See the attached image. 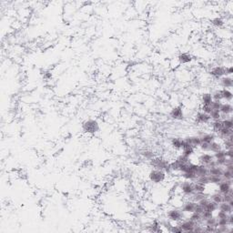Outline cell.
<instances>
[{"instance_id":"6da1fadb","label":"cell","mask_w":233,"mask_h":233,"mask_svg":"<svg viewBox=\"0 0 233 233\" xmlns=\"http://www.w3.org/2000/svg\"><path fill=\"white\" fill-rule=\"evenodd\" d=\"M169 161L162 158V157H155L152 159L149 160V165L156 169H160V170H164L167 174L170 173V167H169Z\"/></svg>"},{"instance_id":"7a4b0ae2","label":"cell","mask_w":233,"mask_h":233,"mask_svg":"<svg viewBox=\"0 0 233 233\" xmlns=\"http://www.w3.org/2000/svg\"><path fill=\"white\" fill-rule=\"evenodd\" d=\"M167 178V173L164 170L152 169L149 173V180L153 184L163 183Z\"/></svg>"},{"instance_id":"3957f363","label":"cell","mask_w":233,"mask_h":233,"mask_svg":"<svg viewBox=\"0 0 233 233\" xmlns=\"http://www.w3.org/2000/svg\"><path fill=\"white\" fill-rule=\"evenodd\" d=\"M82 130L87 134L94 135L99 131V124L96 119H87L82 123Z\"/></svg>"},{"instance_id":"277c9868","label":"cell","mask_w":233,"mask_h":233,"mask_svg":"<svg viewBox=\"0 0 233 233\" xmlns=\"http://www.w3.org/2000/svg\"><path fill=\"white\" fill-rule=\"evenodd\" d=\"M166 217L172 222H180L184 218V212L178 208H172L167 211Z\"/></svg>"},{"instance_id":"5b68a950","label":"cell","mask_w":233,"mask_h":233,"mask_svg":"<svg viewBox=\"0 0 233 233\" xmlns=\"http://www.w3.org/2000/svg\"><path fill=\"white\" fill-rule=\"evenodd\" d=\"M180 189L183 196L185 197H191L195 191H194V187H193V182L189 180H184L180 184Z\"/></svg>"},{"instance_id":"8992f818","label":"cell","mask_w":233,"mask_h":233,"mask_svg":"<svg viewBox=\"0 0 233 233\" xmlns=\"http://www.w3.org/2000/svg\"><path fill=\"white\" fill-rule=\"evenodd\" d=\"M209 74L214 78L219 80L220 78H221L222 77L225 76V67L224 66H215L212 67L209 70Z\"/></svg>"},{"instance_id":"52a82bcc","label":"cell","mask_w":233,"mask_h":233,"mask_svg":"<svg viewBox=\"0 0 233 233\" xmlns=\"http://www.w3.org/2000/svg\"><path fill=\"white\" fill-rule=\"evenodd\" d=\"M232 111H233V106L231 103H229V102L221 103L220 107V112L221 114V119L230 117L232 114Z\"/></svg>"},{"instance_id":"ba28073f","label":"cell","mask_w":233,"mask_h":233,"mask_svg":"<svg viewBox=\"0 0 233 233\" xmlns=\"http://www.w3.org/2000/svg\"><path fill=\"white\" fill-rule=\"evenodd\" d=\"M218 189L219 192L221 194H228L229 192H232V180H221L218 184Z\"/></svg>"},{"instance_id":"9c48e42d","label":"cell","mask_w":233,"mask_h":233,"mask_svg":"<svg viewBox=\"0 0 233 233\" xmlns=\"http://www.w3.org/2000/svg\"><path fill=\"white\" fill-rule=\"evenodd\" d=\"M169 116L171 118L175 120H183L184 119V111L181 106L174 107L169 112Z\"/></svg>"},{"instance_id":"30bf717a","label":"cell","mask_w":233,"mask_h":233,"mask_svg":"<svg viewBox=\"0 0 233 233\" xmlns=\"http://www.w3.org/2000/svg\"><path fill=\"white\" fill-rule=\"evenodd\" d=\"M180 227L181 228V229L183 230V232H193V229L196 226V222L192 221L191 220L188 219L185 220H181L180 222H178Z\"/></svg>"},{"instance_id":"8fae6325","label":"cell","mask_w":233,"mask_h":233,"mask_svg":"<svg viewBox=\"0 0 233 233\" xmlns=\"http://www.w3.org/2000/svg\"><path fill=\"white\" fill-rule=\"evenodd\" d=\"M210 117L209 114L200 111L195 116V123L197 124H209L210 122Z\"/></svg>"},{"instance_id":"7c38bea8","label":"cell","mask_w":233,"mask_h":233,"mask_svg":"<svg viewBox=\"0 0 233 233\" xmlns=\"http://www.w3.org/2000/svg\"><path fill=\"white\" fill-rule=\"evenodd\" d=\"M197 202L193 201V200H187L185 202L182 203L180 209L184 212V213H192L195 211V208H196Z\"/></svg>"},{"instance_id":"4fadbf2b","label":"cell","mask_w":233,"mask_h":233,"mask_svg":"<svg viewBox=\"0 0 233 233\" xmlns=\"http://www.w3.org/2000/svg\"><path fill=\"white\" fill-rule=\"evenodd\" d=\"M185 142L188 145L192 146L193 148H199L200 145L201 144V140L200 136H189V137H186L184 138Z\"/></svg>"},{"instance_id":"5bb4252c","label":"cell","mask_w":233,"mask_h":233,"mask_svg":"<svg viewBox=\"0 0 233 233\" xmlns=\"http://www.w3.org/2000/svg\"><path fill=\"white\" fill-rule=\"evenodd\" d=\"M214 159V157L212 154H209L208 152H203L201 153L199 158H198V160H199V163L200 165H204V166H207L209 162H211V161Z\"/></svg>"},{"instance_id":"9a60e30c","label":"cell","mask_w":233,"mask_h":233,"mask_svg":"<svg viewBox=\"0 0 233 233\" xmlns=\"http://www.w3.org/2000/svg\"><path fill=\"white\" fill-rule=\"evenodd\" d=\"M170 144H171L173 149H175L177 150H180V149H183L185 141H184V138H178V137H173L170 139Z\"/></svg>"},{"instance_id":"2e32d148","label":"cell","mask_w":233,"mask_h":233,"mask_svg":"<svg viewBox=\"0 0 233 233\" xmlns=\"http://www.w3.org/2000/svg\"><path fill=\"white\" fill-rule=\"evenodd\" d=\"M219 80H220V85L223 88L230 89L233 87V78L231 76H224L221 78H220Z\"/></svg>"},{"instance_id":"e0dca14e","label":"cell","mask_w":233,"mask_h":233,"mask_svg":"<svg viewBox=\"0 0 233 233\" xmlns=\"http://www.w3.org/2000/svg\"><path fill=\"white\" fill-rule=\"evenodd\" d=\"M178 60L180 62V64H189L193 60V58L189 53L183 52L178 56Z\"/></svg>"},{"instance_id":"ac0fdd59","label":"cell","mask_w":233,"mask_h":233,"mask_svg":"<svg viewBox=\"0 0 233 233\" xmlns=\"http://www.w3.org/2000/svg\"><path fill=\"white\" fill-rule=\"evenodd\" d=\"M201 142H205V143H211L213 141L216 140L217 136L215 133H203L201 136H200Z\"/></svg>"},{"instance_id":"d6986e66","label":"cell","mask_w":233,"mask_h":233,"mask_svg":"<svg viewBox=\"0 0 233 233\" xmlns=\"http://www.w3.org/2000/svg\"><path fill=\"white\" fill-rule=\"evenodd\" d=\"M213 101L212 98V95L209 92H205L201 95L200 98V102L202 104V106H209L211 104V102Z\"/></svg>"},{"instance_id":"ffe728a7","label":"cell","mask_w":233,"mask_h":233,"mask_svg":"<svg viewBox=\"0 0 233 233\" xmlns=\"http://www.w3.org/2000/svg\"><path fill=\"white\" fill-rule=\"evenodd\" d=\"M221 96H222V100H225L226 102H231L233 98V93L231 92L230 89L228 88H222L221 89Z\"/></svg>"},{"instance_id":"44dd1931","label":"cell","mask_w":233,"mask_h":233,"mask_svg":"<svg viewBox=\"0 0 233 233\" xmlns=\"http://www.w3.org/2000/svg\"><path fill=\"white\" fill-rule=\"evenodd\" d=\"M217 137H219L220 139H226L228 138L229 137L232 136V129H226V128H222L216 135Z\"/></svg>"},{"instance_id":"7402d4cb","label":"cell","mask_w":233,"mask_h":233,"mask_svg":"<svg viewBox=\"0 0 233 233\" xmlns=\"http://www.w3.org/2000/svg\"><path fill=\"white\" fill-rule=\"evenodd\" d=\"M184 141H185V140H184ZM194 153H195V148H193V147L190 146V145H188L187 143L185 142L184 147H183V149H182V153H181V154H183L184 156H186V157H188V158H190L191 156L194 155Z\"/></svg>"},{"instance_id":"603a6c76","label":"cell","mask_w":233,"mask_h":233,"mask_svg":"<svg viewBox=\"0 0 233 233\" xmlns=\"http://www.w3.org/2000/svg\"><path fill=\"white\" fill-rule=\"evenodd\" d=\"M210 126H211V129L213 130V133L217 134L222 128V121L221 119H219V120H212V122L210 123Z\"/></svg>"},{"instance_id":"cb8c5ba5","label":"cell","mask_w":233,"mask_h":233,"mask_svg":"<svg viewBox=\"0 0 233 233\" xmlns=\"http://www.w3.org/2000/svg\"><path fill=\"white\" fill-rule=\"evenodd\" d=\"M218 210H221L227 214H230L233 212V207H231L229 203L227 202H221L218 206Z\"/></svg>"},{"instance_id":"d4e9b609","label":"cell","mask_w":233,"mask_h":233,"mask_svg":"<svg viewBox=\"0 0 233 233\" xmlns=\"http://www.w3.org/2000/svg\"><path fill=\"white\" fill-rule=\"evenodd\" d=\"M222 198H223V195L220 192H219V191L214 192L213 194H211L209 197V200H211V201H213L215 203H217V204H220V203L222 202Z\"/></svg>"},{"instance_id":"484cf974","label":"cell","mask_w":233,"mask_h":233,"mask_svg":"<svg viewBox=\"0 0 233 233\" xmlns=\"http://www.w3.org/2000/svg\"><path fill=\"white\" fill-rule=\"evenodd\" d=\"M222 172H223V168L220 167V166H215V167L209 168V175L221 177Z\"/></svg>"},{"instance_id":"4316f807","label":"cell","mask_w":233,"mask_h":233,"mask_svg":"<svg viewBox=\"0 0 233 233\" xmlns=\"http://www.w3.org/2000/svg\"><path fill=\"white\" fill-rule=\"evenodd\" d=\"M222 149V144L220 142H216V141H213L211 143H209V152H217L219 150Z\"/></svg>"},{"instance_id":"83f0119b","label":"cell","mask_w":233,"mask_h":233,"mask_svg":"<svg viewBox=\"0 0 233 233\" xmlns=\"http://www.w3.org/2000/svg\"><path fill=\"white\" fill-rule=\"evenodd\" d=\"M196 175L198 176V178L202 177V176H207V175H209V169L207 168V166L199 164V168L197 169Z\"/></svg>"},{"instance_id":"f1b7e54d","label":"cell","mask_w":233,"mask_h":233,"mask_svg":"<svg viewBox=\"0 0 233 233\" xmlns=\"http://www.w3.org/2000/svg\"><path fill=\"white\" fill-rule=\"evenodd\" d=\"M181 177L184 178L185 180H189V181H196L198 177L197 175L193 172H185V173H181Z\"/></svg>"},{"instance_id":"f546056e","label":"cell","mask_w":233,"mask_h":233,"mask_svg":"<svg viewBox=\"0 0 233 233\" xmlns=\"http://www.w3.org/2000/svg\"><path fill=\"white\" fill-rule=\"evenodd\" d=\"M211 24H212L213 27H217V28H222L225 26V22L221 17H216V18L212 19Z\"/></svg>"},{"instance_id":"4dcf8cb0","label":"cell","mask_w":233,"mask_h":233,"mask_svg":"<svg viewBox=\"0 0 233 233\" xmlns=\"http://www.w3.org/2000/svg\"><path fill=\"white\" fill-rule=\"evenodd\" d=\"M193 187H194V191L197 193H204L206 190V185H203L200 182H193Z\"/></svg>"},{"instance_id":"1f68e13d","label":"cell","mask_w":233,"mask_h":233,"mask_svg":"<svg viewBox=\"0 0 233 233\" xmlns=\"http://www.w3.org/2000/svg\"><path fill=\"white\" fill-rule=\"evenodd\" d=\"M189 220H191L192 221L196 222V223H201L202 222V219H201V214L197 213V212H192L190 213V216L189 218Z\"/></svg>"},{"instance_id":"d6a6232c","label":"cell","mask_w":233,"mask_h":233,"mask_svg":"<svg viewBox=\"0 0 233 233\" xmlns=\"http://www.w3.org/2000/svg\"><path fill=\"white\" fill-rule=\"evenodd\" d=\"M221 121H222V126H223V128L232 129V127H233V121H232L231 117H229V118H223V119H221Z\"/></svg>"},{"instance_id":"836d02e7","label":"cell","mask_w":233,"mask_h":233,"mask_svg":"<svg viewBox=\"0 0 233 233\" xmlns=\"http://www.w3.org/2000/svg\"><path fill=\"white\" fill-rule=\"evenodd\" d=\"M218 206H219V204H217V203H215V202L209 200V202L207 204V206L205 207L204 209H206V210H208V211H210V212L214 213L215 211H217V210H218Z\"/></svg>"},{"instance_id":"e575fe53","label":"cell","mask_w":233,"mask_h":233,"mask_svg":"<svg viewBox=\"0 0 233 233\" xmlns=\"http://www.w3.org/2000/svg\"><path fill=\"white\" fill-rule=\"evenodd\" d=\"M141 156L146 158V159H152L153 158H155V153L152 151V150H149V149H146V150H143L141 151Z\"/></svg>"},{"instance_id":"d590c367","label":"cell","mask_w":233,"mask_h":233,"mask_svg":"<svg viewBox=\"0 0 233 233\" xmlns=\"http://www.w3.org/2000/svg\"><path fill=\"white\" fill-rule=\"evenodd\" d=\"M206 197H207V195H206L205 193H197V192H195V193L191 196V200H193V201H195V202L198 203L200 200L206 198Z\"/></svg>"},{"instance_id":"8d00e7d4","label":"cell","mask_w":233,"mask_h":233,"mask_svg":"<svg viewBox=\"0 0 233 233\" xmlns=\"http://www.w3.org/2000/svg\"><path fill=\"white\" fill-rule=\"evenodd\" d=\"M232 177H233V171L228 170L226 169H223V172L221 175V178L223 180H232Z\"/></svg>"},{"instance_id":"74e56055","label":"cell","mask_w":233,"mask_h":233,"mask_svg":"<svg viewBox=\"0 0 233 233\" xmlns=\"http://www.w3.org/2000/svg\"><path fill=\"white\" fill-rule=\"evenodd\" d=\"M221 180H222V178H221V177L209 175V184H216V185H218Z\"/></svg>"},{"instance_id":"f35d334b","label":"cell","mask_w":233,"mask_h":233,"mask_svg":"<svg viewBox=\"0 0 233 233\" xmlns=\"http://www.w3.org/2000/svg\"><path fill=\"white\" fill-rule=\"evenodd\" d=\"M209 117H210L211 120L221 119V114H220V110H216V109H212V111L209 113Z\"/></svg>"},{"instance_id":"ab89813d","label":"cell","mask_w":233,"mask_h":233,"mask_svg":"<svg viewBox=\"0 0 233 233\" xmlns=\"http://www.w3.org/2000/svg\"><path fill=\"white\" fill-rule=\"evenodd\" d=\"M223 146H224V149L227 150V149H232V136L229 137L228 138L224 139L223 141Z\"/></svg>"},{"instance_id":"60d3db41","label":"cell","mask_w":233,"mask_h":233,"mask_svg":"<svg viewBox=\"0 0 233 233\" xmlns=\"http://www.w3.org/2000/svg\"><path fill=\"white\" fill-rule=\"evenodd\" d=\"M213 100L217 101H221L222 100V96H221V89H216L215 91L211 93Z\"/></svg>"},{"instance_id":"b9f144b4","label":"cell","mask_w":233,"mask_h":233,"mask_svg":"<svg viewBox=\"0 0 233 233\" xmlns=\"http://www.w3.org/2000/svg\"><path fill=\"white\" fill-rule=\"evenodd\" d=\"M205 225L207 226H213V227H218V222H217V218L212 216L211 218H209L205 221Z\"/></svg>"},{"instance_id":"7bdbcfd3","label":"cell","mask_w":233,"mask_h":233,"mask_svg":"<svg viewBox=\"0 0 233 233\" xmlns=\"http://www.w3.org/2000/svg\"><path fill=\"white\" fill-rule=\"evenodd\" d=\"M232 226H218L216 229V232L218 233H226V232H230L232 228Z\"/></svg>"},{"instance_id":"ee69618b","label":"cell","mask_w":233,"mask_h":233,"mask_svg":"<svg viewBox=\"0 0 233 233\" xmlns=\"http://www.w3.org/2000/svg\"><path fill=\"white\" fill-rule=\"evenodd\" d=\"M176 160H177V161H178V163H180V164H184V163H188V162H190V159H189V158H188V157L184 156L183 154H180V155H178V156L177 157Z\"/></svg>"},{"instance_id":"f6af8a7d","label":"cell","mask_w":233,"mask_h":233,"mask_svg":"<svg viewBox=\"0 0 233 233\" xmlns=\"http://www.w3.org/2000/svg\"><path fill=\"white\" fill-rule=\"evenodd\" d=\"M150 228H151V229H150L151 231H154V232H160L161 231V225L158 220H154L152 222V224L150 225Z\"/></svg>"},{"instance_id":"bcb514c9","label":"cell","mask_w":233,"mask_h":233,"mask_svg":"<svg viewBox=\"0 0 233 233\" xmlns=\"http://www.w3.org/2000/svg\"><path fill=\"white\" fill-rule=\"evenodd\" d=\"M196 181H197V182H200V183H201V184L207 186L208 184H209V175H207V176H202V177H199L198 178H197Z\"/></svg>"},{"instance_id":"7dc6e473","label":"cell","mask_w":233,"mask_h":233,"mask_svg":"<svg viewBox=\"0 0 233 233\" xmlns=\"http://www.w3.org/2000/svg\"><path fill=\"white\" fill-rule=\"evenodd\" d=\"M213 216V213L210 211H208L206 209L203 210V212L201 213V219H202V222H204L206 220H208L209 218H211Z\"/></svg>"},{"instance_id":"c3c4849f","label":"cell","mask_w":233,"mask_h":233,"mask_svg":"<svg viewBox=\"0 0 233 233\" xmlns=\"http://www.w3.org/2000/svg\"><path fill=\"white\" fill-rule=\"evenodd\" d=\"M213 157H214V159H218V158H226L225 156V149H222L217 152H215L213 154Z\"/></svg>"},{"instance_id":"681fc988","label":"cell","mask_w":233,"mask_h":233,"mask_svg":"<svg viewBox=\"0 0 233 233\" xmlns=\"http://www.w3.org/2000/svg\"><path fill=\"white\" fill-rule=\"evenodd\" d=\"M221 101H217V100H213L210 104V107L212 109H216V110H220V107L221 105Z\"/></svg>"},{"instance_id":"f907efd6","label":"cell","mask_w":233,"mask_h":233,"mask_svg":"<svg viewBox=\"0 0 233 233\" xmlns=\"http://www.w3.org/2000/svg\"><path fill=\"white\" fill-rule=\"evenodd\" d=\"M227 160H228V158H222L215 159L217 166H220V167H224L227 163Z\"/></svg>"},{"instance_id":"816d5d0a","label":"cell","mask_w":233,"mask_h":233,"mask_svg":"<svg viewBox=\"0 0 233 233\" xmlns=\"http://www.w3.org/2000/svg\"><path fill=\"white\" fill-rule=\"evenodd\" d=\"M169 232H172V233H182L183 230L181 229V228L180 227V225H176V226H171L170 229H169Z\"/></svg>"},{"instance_id":"f5cc1de1","label":"cell","mask_w":233,"mask_h":233,"mask_svg":"<svg viewBox=\"0 0 233 233\" xmlns=\"http://www.w3.org/2000/svg\"><path fill=\"white\" fill-rule=\"evenodd\" d=\"M200 149V150L202 152H209V143H205V142H201V144L199 147Z\"/></svg>"},{"instance_id":"db71d44e","label":"cell","mask_w":233,"mask_h":233,"mask_svg":"<svg viewBox=\"0 0 233 233\" xmlns=\"http://www.w3.org/2000/svg\"><path fill=\"white\" fill-rule=\"evenodd\" d=\"M160 225H161V227L166 228V229H168V231H169V229H170V228H171V226H172V224L170 223V220H169L168 219H167L166 220H164V221L161 222Z\"/></svg>"},{"instance_id":"11a10c76","label":"cell","mask_w":233,"mask_h":233,"mask_svg":"<svg viewBox=\"0 0 233 233\" xmlns=\"http://www.w3.org/2000/svg\"><path fill=\"white\" fill-rule=\"evenodd\" d=\"M217 222H218V226H228V225H229L227 218L217 219Z\"/></svg>"},{"instance_id":"9f6ffc18","label":"cell","mask_w":233,"mask_h":233,"mask_svg":"<svg viewBox=\"0 0 233 233\" xmlns=\"http://www.w3.org/2000/svg\"><path fill=\"white\" fill-rule=\"evenodd\" d=\"M193 232H204V226L200 225V223H197L193 229Z\"/></svg>"},{"instance_id":"6f0895ef","label":"cell","mask_w":233,"mask_h":233,"mask_svg":"<svg viewBox=\"0 0 233 233\" xmlns=\"http://www.w3.org/2000/svg\"><path fill=\"white\" fill-rule=\"evenodd\" d=\"M233 74V67L228 66L225 67V76H232Z\"/></svg>"},{"instance_id":"680465c9","label":"cell","mask_w":233,"mask_h":233,"mask_svg":"<svg viewBox=\"0 0 233 233\" xmlns=\"http://www.w3.org/2000/svg\"><path fill=\"white\" fill-rule=\"evenodd\" d=\"M216 229H217V227H213V226H207V225H205V227H204V232H209V233H211V232H216Z\"/></svg>"},{"instance_id":"91938a15","label":"cell","mask_w":233,"mask_h":233,"mask_svg":"<svg viewBox=\"0 0 233 233\" xmlns=\"http://www.w3.org/2000/svg\"><path fill=\"white\" fill-rule=\"evenodd\" d=\"M209 202V199L208 198V197H206V198H204V199H202V200H200L199 202H198V204H200L201 207H203L204 209H205V207L207 206V204Z\"/></svg>"},{"instance_id":"94428289","label":"cell","mask_w":233,"mask_h":233,"mask_svg":"<svg viewBox=\"0 0 233 233\" xmlns=\"http://www.w3.org/2000/svg\"><path fill=\"white\" fill-rule=\"evenodd\" d=\"M201 111L209 115V113L212 111V109H211L210 105H209V106H202V107H201Z\"/></svg>"},{"instance_id":"6125c7cd","label":"cell","mask_w":233,"mask_h":233,"mask_svg":"<svg viewBox=\"0 0 233 233\" xmlns=\"http://www.w3.org/2000/svg\"><path fill=\"white\" fill-rule=\"evenodd\" d=\"M227 217H228V214L223 212V211H221V210H219L217 215H216L217 219H223V218H227Z\"/></svg>"},{"instance_id":"be15d7a7","label":"cell","mask_w":233,"mask_h":233,"mask_svg":"<svg viewBox=\"0 0 233 233\" xmlns=\"http://www.w3.org/2000/svg\"><path fill=\"white\" fill-rule=\"evenodd\" d=\"M203 210H204V208H203V207H201L200 204H198V203H197V205H196V208H195V212L201 214V213L203 212Z\"/></svg>"},{"instance_id":"e7e4bbea","label":"cell","mask_w":233,"mask_h":233,"mask_svg":"<svg viewBox=\"0 0 233 233\" xmlns=\"http://www.w3.org/2000/svg\"><path fill=\"white\" fill-rule=\"evenodd\" d=\"M227 220H228L229 226H232V225H233V214H232V213H230V214H228Z\"/></svg>"},{"instance_id":"03108f58","label":"cell","mask_w":233,"mask_h":233,"mask_svg":"<svg viewBox=\"0 0 233 233\" xmlns=\"http://www.w3.org/2000/svg\"><path fill=\"white\" fill-rule=\"evenodd\" d=\"M225 156H226V158H232V157H233L232 149H227V150H225Z\"/></svg>"}]
</instances>
